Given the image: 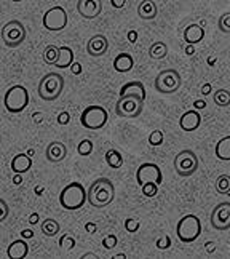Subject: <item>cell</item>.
Masks as SVG:
<instances>
[{
	"label": "cell",
	"mask_w": 230,
	"mask_h": 259,
	"mask_svg": "<svg viewBox=\"0 0 230 259\" xmlns=\"http://www.w3.org/2000/svg\"><path fill=\"white\" fill-rule=\"evenodd\" d=\"M115 198V186L111 179L98 178L88 189V203L95 208H104L111 205Z\"/></svg>",
	"instance_id": "cell-1"
},
{
	"label": "cell",
	"mask_w": 230,
	"mask_h": 259,
	"mask_svg": "<svg viewBox=\"0 0 230 259\" xmlns=\"http://www.w3.org/2000/svg\"><path fill=\"white\" fill-rule=\"evenodd\" d=\"M88 202V192L83 187L82 183H69L61 194H59V203L67 211H75L80 210L85 203Z\"/></svg>",
	"instance_id": "cell-2"
},
{
	"label": "cell",
	"mask_w": 230,
	"mask_h": 259,
	"mask_svg": "<svg viewBox=\"0 0 230 259\" xmlns=\"http://www.w3.org/2000/svg\"><path fill=\"white\" fill-rule=\"evenodd\" d=\"M64 90V77L58 72L45 74L38 82V98L43 101H56Z\"/></svg>",
	"instance_id": "cell-3"
},
{
	"label": "cell",
	"mask_w": 230,
	"mask_h": 259,
	"mask_svg": "<svg viewBox=\"0 0 230 259\" xmlns=\"http://www.w3.org/2000/svg\"><path fill=\"white\" fill-rule=\"evenodd\" d=\"M5 109L10 114H19L29 106V92L23 85L10 87L4 96Z\"/></svg>",
	"instance_id": "cell-4"
},
{
	"label": "cell",
	"mask_w": 230,
	"mask_h": 259,
	"mask_svg": "<svg viewBox=\"0 0 230 259\" xmlns=\"http://www.w3.org/2000/svg\"><path fill=\"white\" fill-rule=\"evenodd\" d=\"M176 235L182 243H192L202 235V223L195 214H186L179 219L176 226Z\"/></svg>",
	"instance_id": "cell-5"
},
{
	"label": "cell",
	"mask_w": 230,
	"mask_h": 259,
	"mask_svg": "<svg viewBox=\"0 0 230 259\" xmlns=\"http://www.w3.org/2000/svg\"><path fill=\"white\" fill-rule=\"evenodd\" d=\"M144 111V99L136 95H125L117 99L115 115L122 118H137Z\"/></svg>",
	"instance_id": "cell-6"
},
{
	"label": "cell",
	"mask_w": 230,
	"mask_h": 259,
	"mask_svg": "<svg viewBox=\"0 0 230 259\" xmlns=\"http://www.w3.org/2000/svg\"><path fill=\"white\" fill-rule=\"evenodd\" d=\"M107 120H109L107 109L98 104L85 107L82 115H80V123L86 130H101L107 125Z\"/></svg>",
	"instance_id": "cell-7"
},
{
	"label": "cell",
	"mask_w": 230,
	"mask_h": 259,
	"mask_svg": "<svg viewBox=\"0 0 230 259\" xmlns=\"http://www.w3.org/2000/svg\"><path fill=\"white\" fill-rule=\"evenodd\" d=\"M181 85H182V78L176 69H165V71L157 74L154 80V88L162 95H173L179 92Z\"/></svg>",
	"instance_id": "cell-8"
},
{
	"label": "cell",
	"mask_w": 230,
	"mask_h": 259,
	"mask_svg": "<svg viewBox=\"0 0 230 259\" xmlns=\"http://www.w3.org/2000/svg\"><path fill=\"white\" fill-rule=\"evenodd\" d=\"M0 34H2V40L8 48H18L24 44L27 37L26 26L19 19H12V21L5 23Z\"/></svg>",
	"instance_id": "cell-9"
},
{
	"label": "cell",
	"mask_w": 230,
	"mask_h": 259,
	"mask_svg": "<svg viewBox=\"0 0 230 259\" xmlns=\"http://www.w3.org/2000/svg\"><path fill=\"white\" fill-rule=\"evenodd\" d=\"M174 171L182 176V178H189L192 176L197 170H198V157L197 154L192 151V149H182V151H179L177 155L174 157Z\"/></svg>",
	"instance_id": "cell-10"
},
{
	"label": "cell",
	"mask_w": 230,
	"mask_h": 259,
	"mask_svg": "<svg viewBox=\"0 0 230 259\" xmlns=\"http://www.w3.org/2000/svg\"><path fill=\"white\" fill-rule=\"evenodd\" d=\"M42 24H43V27L47 29V31H52V32L63 31V29L67 26V12L61 5L52 7L43 15Z\"/></svg>",
	"instance_id": "cell-11"
},
{
	"label": "cell",
	"mask_w": 230,
	"mask_h": 259,
	"mask_svg": "<svg viewBox=\"0 0 230 259\" xmlns=\"http://www.w3.org/2000/svg\"><path fill=\"white\" fill-rule=\"evenodd\" d=\"M136 183L141 187L146 183H155V184H162L163 183V175L162 170L158 168V165L152 163V162H146L141 163L139 168L136 170Z\"/></svg>",
	"instance_id": "cell-12"
},
{
	"label": "cell",
	"mask_w": 230,
	"mask_h": 259,
	"mask_svg": "<svg viewBox=\"0 0 230 259\" xmlns=\"http://www.w3.org/2000/svg\"><path fill=\"white\" fill-rule=\"evenodd\" d=\"M214 231L224 232L230 229V202H221L214 206L211 211V218H209Z\"/></svg>",
	"instance_id": "cell-13"
},
{
	"label": "cell",
	"mask_w": 230,
	"mask_h": 259,
	"mask_svg": "<svg viewBox=\"0 0 230 259\" xmlns=\"http://www.w3.org/2000/svg\"><path fill=\"white\" fill-rule=\"evenodd\" d=\"M77 12L83 19H95L103 12L101 0H80L77 2Z\"/></svg>",
	"instance_id": "cell-14"
},
{
	"label": "cell",
	"mask_w": 230,
	"mask_h": 259,
	"mask_svg": "<svg viewBox=\"0 0 230 259\" xmlns=\"http://www.w3.org/2000/svg\"><path fill=\"white\" fill-rule=\"evenodd\" d=\"M107 50H109V40L103 34H95L86 42V53L93 58L104 56L107 53Z\"/></svg>",
	"instance_id": "cell-15"
},
{
	"label": "cell",
	"mask_w": 230,
	"mask_h": 259,
	"mask_svg": "<svg viewBox=\"0 0 230 259\" xmlns=\"http://www.w3.org/2000/svg\"><path fill=\"white\" fill-rule=\"evenodd\" d=\"M200 125H202V115H200L198 111H195V109H191V111L184 112L181 117H179V128L182 130V132H195V130L200 128Z\"/></svg>",
	"instance_id": "cell-16"
},
{
	"label": "cell",
	"mask_w": 230,
	"mask_h": 259,
	"mask_svg": "<svg viewBox=\"0 0 230 259\" xmlns=\"http://www.w3.org/2000/svg\"><path fill=\"white\" fill-rule=\"evenodd\" d=\"M45 157L50 163H59L67 157V147L61 141H52L45 149Z\"/></svg>",
	"instance_id": "cell-17"
},
{
	"label": "cell",
	"mask_w": 230,
	"mask_h": 259,
	"mask_svg": "<svg viewBox=\"0 0 230 259\" xmlns=\"http://www.w3.org/2000/svg\"><path fill=\"white\" fill-rule=\"evenodd\" d=\"M182 37H184V40H186L187 45H197L205 38V27L202 24H197V23L189 24L184 29Z\"/></svg>",
	"instance_id": "cell-18"
},
{
	"label": "cell",
	"mask_w": 230,
	"mask_h": 259,
	"mask_svg": "<svg viewBox=\"0 0 230 259\" xmlns=\"http://www.w3.org/2000/svg\"><path fill=\"white\" fill-rule=\"evenodd\" d=\"M29 254V243L26 238H18L13 240L7 248V256L10 259H23Z\"/></svg>",
	"instance_id": "cell-19"
},
{
	"label": "cell",
	"mask_w": 230,
	"mask_h": 259,
	"mask_svg": "<svg viewBox=\"0 0 230 259\" xmlns=\"http://www.w3.org/2000/svg\"><path fill=\"white\" fill-rule=\"evenodd\" d=\"M12 171L18 175H24L32 168V157H29L27 154H16L12 160Z\"/></svg>",
	"instance_id": "cell-20"
},
{
	"label": "cell",
	"mask_w": 230,
	"mask_h": 259,
	"mask_svg": "<svg viewBox=\"0 0 230 259\" xmlns=\"http://www.w3.org/2000/svg\"><path fill=\"white\" fill-rule=\"evenodd\" d=\"M125 95H136L139 98H143L144 101H146V87L143 82H137V80H133V82H128L125 83L122 88H120V92H118V98H122Z\"/></svg>",
	"instance_id": "cell-21"
},
{
	"label": "cell",
	"mask_w": 230,
	"mask_h": 259,
	"mask_svg": "<svg viewBox=\"0 0 230 259\" xmlns=\"http://www.w3.org/2000/svg\"><path fill=\"white\" fill-rule=\"evenodd\" d=\"M134 66V58L129 53H118L114 59V69L120 74L129 72Z\"/></svg>",
	"instance_id": "cell-22"
},
{
	"label": "cell",
	"mask_w": 230,
	"mask_h": 259,
	"mask_svg": "<svg viewBox=\"0 0 230 259\" xmlns=\"http://www.w3.org/2000/svg\"><path fill=\"white\" fill-rule=\"evenodd\" d=\"M158 13V8L155 5V2L152 0H144L137 5V16L144 19V21H151V19H155Z\"/></svg>",
	"instance_id": "cell-23"
},
{
	"label": "cell",
	"mask_w": 230,
	"mask_h": 259,
	"mask_svg": "<svg viewBox=\"0 0 230 259\" xmlns=\"http://www.w3.org/2000/svg\"><path fill=\"white\" fill-rule=\"evenodd\" d=\"M74 50L71 47H59V59H58V63L55 64L58 69H71V66L74 64Z\"/></svg>",
	"instance_id": "cell-24"
},
{
	"label": "cell",
	"mask_w": 230,
	"mask_h": 259,
	"mask_svg": "<svg viewBox=\"0 0 230 259\" xmlns=\"http://www.w3.org/2000/svg\"><path fill=\"white\" fill-rule=\"evenodd\" d=\"M214 154L219 160L230 162V135L219 139L216 144V149H214Z\"/></svg>",
	"instance_id": "cell-25"
},
{
	"label": "cell",
	"mask_w": 230,
	"mask_h": 259,
	"mask_svg": "<svg viewBox=\"0 0 230 259\" xmlns=\"http://www.w3.org/2000/svg\"><path fill=\"white\" fill-rule=\"evenodd\" d=\"M40 231H42V234L45 237H55V235H58L59 231H61V226H59L56 219L50 218V219L42 221V224H40Z\"/></svg>",
	"instance_id": "cell-26"
},
{
	"label": "cell",
	"mask_w": 230,
	"mask_h": 259,
	"mask_svg": "<svg viewBox=\"0 0 230 259\" xmlns=\"http://www.w3.org/2000/svg\"><path fill=\"white\" fill-rule=\"evenodd\" d=\"M104 158H106V163L111 168H114V170L122 168V165H123V155L120 154L117 149H109L104 155Z\"/></svg>",
	"instance_id": "cell-27"
},
{
	"label": "cell",
	"mask_w": 230,
	"mask_h": 259,
	"mask_svg": "<svg viewBox=\"0 0 230 259\" xmlns=\"http://www.w3.org/2000/svg\"><path fill=\"white\" fill-rule=\"evenodd\" d=\"M166 55H168V47L162 40L154 42L151 45V48H149V56L152 59H163V58H166Z\"/></svg>",
	"instance_id": "cell-28"
},
{
	"label": "cell",
	"mask_w": 230,
	"mask_h": 259,
	"mask_svg": "<svg viewBox=\"0 0 230 259\" xmlns=\"http://www.w3.org/2000/svg\"><path fill=\"white\" fill-rule=\"evenodd\" d=\"M59 59V47L56 45H48L43 50V61L50 66H55Z\"/></svg>",
	"instance_id": "cell-29"
},
{
	"label": "cell",
	"mask_w": 230,
	"mask_h": 259,
	"mask_svg": "<svg viewBox=\"0 0 230 259\" xmlns=\"http://www.w3.org/2000/svg\"><path fill=\"white\" fill-rule=\"evenodd\" d=\"M213 99H214V104L219 106V107H227L230 106V92L225 88H219L214 92L213 95Z\"/></svg>",
	"instance_id": "cell-30"
},
{
	"label": "cell",
	"mask_w": 230,
	"mask_h": 259,
	"mask_svg": "<svg viewBox=\"0 0 230 259\" xmlns=\"http://www.w3.org/2000/svg\"><path fill=\"white\" fill-rule=\"evenodd\" d=\"M214 189H216V192H217V194H224V195H227L228 189H230V176H227V175L217 176L216 183H214Z\"/></svg>",
	"instance_id": "cell-31"
},
{
	"label": "cell",
	"mask_w": 230,
	"mask_h": 259,
	"mask_svg": "<svg viewBox=\"0 0 230 259\" xmlns=\"http://www.w3.org/2000/svg\"><path fill=\"white\" fill-rule=\"evenodd\" d=\"M93 149H95V146H93L91 139H82L77 146V154L80 157H88V155H91Z\"/></svg>",
	"instance_id": "cell-32"
},
{
	"label": "cell",
	"mask_w": 230,
	"mask_h": 259,
	"mask_svg": "<svg viewBox=\"0 0 230 259\" xmlns=\"http://www.w3.org/2000/svg\"><path fill=\"white\" fill-rule=\"evenodd\" d=\"M75 245H77L75 243V238L71 234H64L61 238H59V248H61V250H64V251L74 250Z\"/></svg>",
	"instance_id": "cell-33"
},
{
	"label": "cell",
	"mask_w": 230,
	"mask_h": 259,
	"mask_svg": "<svg viewBox=\"0 0 230 259\" xmlns=\"http://www.w3.org/2000/svg\"><path fill=\"white\" fill-rule=\"evenodd\" d=\"M165 141V135L162 130H154V132L149 135V139H147V143L151 144L152 147H158V146H162Z\"/></svg>",
	"instance_id": "cell-34"
},
{
	"label": "cell",
	"mask_w": 230,
	"mask_h": 259,
	"mask_svg": "<svg viewBox=\"0 0 230 259\" xmlns=\"http://www.w3.org/2000/svg\"><path fill=\"white\" fill-rule=\"evenodd\" d=\"M217 29H219L221 32H224V34H230V12L219 16Z\"/></svg>",
	"instance_id": "cell-35"
},
{
	"label": "cell",
	"mask_w": 230,
	"mask_h": 259,
	"mask_svg": "<svg viewBox=\"0 0 230 259\" xmlns=\"http://www.w3.org/2000/svg\"><path fill=\"white\" fill-rule=\"evenodd\" d=\"M141 192L147 198H154L158 194V184H155V183H146L144 186H141Z\"/></svg>",
	"instance_id": "cell-36"
},
{
	"label": "cell",
	"mask_w": 230,
	"mask_h": 259,
	"mask_svg": "<svg viewBox=\"0 0 230 259\" xmlns=\"http://www.w3.org/2000/svg\"><path fill=\"white\" fill-rule=\"evenodd\" d=\"M123 226L126 229V232L136 234L139 231V227H141V221H139V219H136V218H128V219H125V224Z\"/></svg>",
	"instance_id": "cell-37"
},
{
	"label": "cell",
	"mask_w": 230,
	"mask_h": 259,
	"mask_svg": "<svg viewBox=\"0 0 230 259\" xmlns=\"http://www.w3.org/2000/svg\"><path fill=\"white\" fill-rule=\"evenodd\" d=\"M155 246L158 248V250H168V248L171 246V237L166 235V234L160 235L155 240Z\"/></svg>",
	"instance_id": "cell-38"
},
{
	"label": "cell",
	"mask_w": 230,
	"mask_h": 259,
	"mask_svg": "<svg viewBox=\"0 0 230 259\" xmlns=\"http://www.w3.org/2000/svg\"><path fill=\"white\" fill-rule=\"evenodd\" d=\"M117 243H118V238L114 234H107L103 238V246L106 248V250H114V248L117 246Z\"/></svg>",
	"instance_id": "cell-39"
},
{
	"label": "cell",
	"mask_w": 230,
	"mask_h": 259,
	"mask_svg": "<svg viewBox=\"0 0 230 259\" xmlns=\"http://www.w3.org/2000/svg\"><path fill=\"white\" fill-rule=\"evenodd\" d=\"M58 123L63 125V126L69 125V123H71V114H69L67 111L59 112V115H58Z\"/></svg>",
	"instance_id": "cell-40"
},
{
	"label": "cell",
	"mask_w": 230,
	"mask_h": 259,
	"mask_svg": "<svg viewBox=\"0 0 230 259\" xmlns=\"http://www.w3.org/2000/svg\"><path fill=\"white\" fill-rule=\"evenodd\" d=\"M0 208H2V216H0V223H4L7 216H8V203L4 200V198H0Z\"/></svg>",
	"instance_id": "cell-41"
},
{
	"label": "cell",
	"mask_w": 230,
	"mask_h": 259,
	"mask_svg": "<svg viewBox=\"0 0 230 259\" xmlns=\"http://www.w3.org/2000/svg\"><path fill=\"white\" fill-rule=\"evenodd\" d=\"M205 107H206V99L200 98V99H195V101H194V109H195V111H202V109H205Z\"/></svg>",
	"instance_id": "cell-42"
},
{
	"label": "cell",
	"mask_w": 230,
	"mask_h": 259,
	"mask_svg": "<svg viewBox=\"0 0 230 259\" xmlns=\"http://www.w3.org/2000/svg\"><path fill=\"white\" fill-rule=\"evenodd\" d=\"M137 37H139V34H137V31H134V29L128 31V42L131 44V45H134L137 42Z\"/></svg>",
	"instance_id": "cell-43"
},
{
	"label": "cell",
	"mask_w": 230,
	"mask_h": 259,
	"mask_svg": "<svg viewBox=\"0 0 230 259\" xmlns=\"http://www.w3.org/2000/svg\"><path fill=\"white\" fill-rule=\"evenodd\" d=\"M211 92H213V85L209 82H206L202 88H200V93H202V96H208Z\"/></svg>",
	"instance_id": "cell-44"
},
{
	"label": "cell",
	"mask_w": 230,
	"mask_h": 259,
	"mask_svg": "<svg viewBox=\"0 0 230 259\" xmlns=\"http://www.w3.org/2000/svg\"><path fill=\"white\" fill-rule=\"evenodd\" d=\"M71 72L74 74V75H80V74H82L83 72V67H82V64H80V63H74L72 66H71Z\"/></svg>",
	"instance_id": "cell-45"
},
{
	"label": "cell",
	"mask_w": 230,
	"mask_h": 259,
	"mask_svg": "<svg viewBox=\"0 0 230 259\" xmlns=\"http://www.w3.org/2000/svg\"><path fill=\"white\" fill-rule=\"evenodd\" d=\"M85 231H86L88 234H95V232L98 231V226H96V223H93V221H88V223H85Z\"/></svg>",
	"instance_id": "cell-46"
},
{
	"label": "cell",
	"mask_w": 230,
	"mask_h": 259,
	"mask_svg": "<svg viewBox=\"0 0 230 259\" xmlns=\"http://www.w3.org/2000/svg\"><path fill=\"white\" fill-rule=\"evenodd\" d=\"M216 248H217V245H216L214 242H211V240L205 243V251H206L208 254H213V253L216 251Z\"/></svg>",
	"instance_id": "cell-47"
},
{
	"label": "cell",
	"mask_w": 230,
	"mask_h": 259,
	"mask_svg": "<svg viewBox=\"0 0 230 259\" xmlns=\"http://www.w3.org/2000/svg\"><path fill=\"white\" fill-rule=\"evenodd\" d=\"M21 237L26 238V240H31V238L35 237V232L32 231V229H24V231H21Z\"/></svg>",
	"instance_id": "cell-48"
},
{
	"label": "cell",
	"mask_w": 230,
	"mask_h": 259,
	"mask_svg": "<svg viewBox=\"0 0 230 259\" xmlns=\"http://www.w3.org/2000/svg\"><path fill=\"white\" fill-rule=\"evenodd\" d=\"M13 186H21L23 184V175H18V173H13V179H12Z\"/></svg>",
	"instance_id": "cell-49"
},
{
	"label": "cell",
	"mask_w": 230,
	"mask_h": 259,
	"mask_svg": "<svg viewBox=\"0 0 230 259\" xmlns=\"http://www.w3.org/2000/svg\"><path fill=\"white\" fill-rule=\"evenodd\" d=\"M111 4L115 10H120V8H123L125 4H126V0H111Z\"/></svg>",
	"instance_id": "cell-50"
},
{
	"label": "cell",
	"mask_w": 230,
	"mask_h": 259,
	"mask_svg": "<svg viewBox=\"0 0 230 259\" xmlns=\"http://www.w3.org/2000/svg\"><path fill=\"white\" fill-rule=\"evenodd\" d=\"M38 219H40V216H38V213H32L31 216H29V224L31 226H35V224H38Z\"/></svg>",
	"instance_id": "cell-51"
},
{
	"label": "cell",
	"mask_w": 230,
	"mask_h": 259,
	"mask_svg": "<svg viewBox=\"0 0 230 259\" xmlns=\"http://www.w3.org/2000/svg\"><path fill=\"white\" fill-rule=\"evenodd\" d=\"M32 118H34V123H42L43 122V114L42 112H34V115H32Z\"/></svg>",
	"instance_id": "cell-52"
},
{
	"label": "cell",
	"mask_w": 230,
	"mask_h": 259,
	"mask_svg": "<svg viewBox=\"0 0 230 259\" xmlns=\"http://www.w3.org/2000/svg\"><path fill=\"white\" fill-rule=\"evenodd\" d=\"M186 55L187 56H194L195 55V47L194 45H187L186 47Z\"/></svg>",
	"instance_id": "cell-53"
},
{
	"label": "cell",
	"mask_w": 230,
	"mask_h": 259,
	"mask_svg": "<svg viewBox=\"0 0 230 259\" xmlns=\"http://www.w3.org/2000/svg\"><path fill=\"white\" fill-rule=\"evenodd\" d=\"M43 191H45V187H43V186H35V187H34V192H35V195H38V197L43 194Z\"/></svg>",
	"instance_id": "cell-54"
},
{
	"label": "cell",
	"mask_w": 230,
	"mask_h": 259,
	"mask_svg": "<svg viewBox=\"0 0 230 259\" xmlns=\"http://www.w3.org/2000/svg\"><path fill=\"white\" fill-rule=\"evenodd\" d=\"M82 257H83V259H95V257H98V256H96L95 253H85Z\"/></svg>",
	"instance_id": "cell-55"
},
{
	"label": "cell",
	"mask_w": 230,
	"mask_h": 259,
	"mask_svg": "<svg viewBox=\"0 0 230 259\" xmlns=\"http://www.w3.org/2000/svg\"><path fill=\"white\" fill-rule=\"evenodd\" d=\"M208 64H209V66L216 64V58H213V56H211V58H208Z\"/></svg>",
	"instance_id": "cell-56"
},
{
	"label": "cell",
	"mask_w": 230,
	"mask_h": 259,
	"mask_svg": "<svg viewBox=\"0 0 230 259\" xmlns=\"http://www.w3.org/2000/svg\"><path fill=\"white\" fill-rule=\"evenodd\" d=\"M114 257H117V259H125V257H126V256H125V254H123V253H118V254H115V256H114Z\"/></svg>",
	"instance_id": "cell-57"
},
{
	"label": "cell",
	"mask_w": 230,
	"mask_h": 259,
	"mask_svg": "<svg viewBox=\"0 0 230 259\" xmlns=\"http://www.w3.org/2000/svg\"><path fill=\"white\" fill-rule=\"evenodd\" d=\"M26 154H27V155H29V157H32V155H34V154H35V151H34V149H29V151H27V152H26Z\"/></svg>",
	"instance_id": "cell-58"
},
{
	"label": "cell",
	"mask_w": 230,
	"mask_h": 259,
	"mask_svg": "<svg viewBox=\"0 0 230 259\" xmlns=\"http://www.w3.org/2000/svg\"><path fill=\"white\" fill-rule=\"evenodd\" d=\"M227 195H228V197H230V189H228V192H227Z\"/></svg>",
	"instance_id": "cell-59"
}]
</instances>
